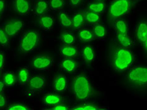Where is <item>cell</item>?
I'll list each match as a JSON object with an SVG mask.
<instances>
[{
  "mask_svg": "<svg viewBox=\"0 0 147 110\" xmlns=\"http://www.w3.org/2000/svg\"><path fill=\"white\" fill-rule=\"evenodd\" d=\"M94 1H103L104 0H94Z\"/></svg>",
  "mask_w": 147,
  "mask_h": 110,
  "instance_id": "39",
  "label": "cell"
},
{
  "mask_svg": "<svg viewBox=\"0 0 147 110\" xmlns=\"http://www.w3.org/2000/svg\"><path fill=\"white\" fill-rule=\"evenodd\" d=\"M60 40L63 45H74L76 42V38L74 33L71 32H64L60 35Z\"/></svg>",
  "mask_w": 147,
  "mask_h": 110,
  "instance_id": "24",
  "label": "cell"
},
{
  "mask_svg": "<svg viewBox=\"0 0 147 110\" xmlns=\"http://www.w3.org/2000/svg\"><path fill=\"white\" fill-rule=\"evenodd\" d=\"M25 22L22 20H11L4 23L2 26L9 37H14L17 35L23 28Z\"/></svg>",
  "mask_w": 147,
  "mask_h": 110,
  "instance_id": "7",
  "label": "cell"
},
{
  "mask_svg": "<svg viewBox=\"0 0 147 110\" xmlns=\"http://www.w3.org/2000/svg\"><path fill=\"white\" fill-rule=\"evenodd\" d=\"M72 25L74 29H81L85 24V15L84 12H76L74 13L72 17Z\"/></svg>",
  "mask_w": 147,
  "mask_h": 110,
  "instance_id": "19",
  "label": "cell"
},
{
  "mask_svg": "<svg viewBox=\"0 0 147 110\" xmlns=\"http://www.w3.org/2000/svg\"><path fill=\"white\" fill-rule=\"evenodd\" d=\"M78 32V36L81 41L84 42H89L94 38V34L92 30L88 28H81Z\"/></svg>",
  "mask_w": 147,
  "mask_h": 110,
  "instance_id": "23",
  "label": "cell"
},
{
  "mask_svg": "<svg viewBox=\"0 0 147 110\" xmlns=\"http://www.w3.org/2000/svg\"><path fill=\"white\" fill-rule=\"evenodd\" d=\"M78 62L73 58L64 57L60 62L59 69L61 71L72 73L76 72L78 68Z\"/></svg>",
  "mask_w": 147,
  "mask_h": 110,
  "instance_id": "10",
  "label": "cell"
},
{
  "mask_svg": "<svg viewBox=\"0 0 147 110\" xmlns=\"http://www.w3.org/2000/svg\"><path fill=\"white\" fill-rule=\"evenodd\" d=\"M0 75H1V71H0Z\"/></svg>",
  "mask_w": 147,
  "mask_h": 110,
  "instance_id": "40",
  "label": "cell"
},
{
  "mask_svg": "<svg viewBox=\"0 0 147 110\" xmlns=\"http://www.w3.org/2000/svg\"><path fill=\"white\" fill-rule=\"evenodd\" d=\"M92 32L94 38L98 40L104 38L106 35V29L105 26L101 24L94 25L92 27Z\"/></svg>",
  "mask_w": 147,
  "mask_h": 110,
  "instance_id": "26",
  "label": "cell"
},
{
  "mask_svg": "<svg viewBox=\"0 0 147 110\" xmlns=\"http://www.w3.org/2000/svg\"><path fill=\"white\" fill-rule=\"evenodd\" d=\"M30 76L29 69L26 67H21L18 70L17 81L18 84L22 86H25L28 84Z\"/></svg>",
  "mask_w": 147,
  "mask_h": 110,
  "instance_id": "18",
  "label": "cell"
},
{
  "mask_svg": "<svg viewBox=\"0 0 147 110\" xmlns=\"http://www.w3.org/2000/svg\"><path fill=\"white\" fill-rule=\"evenodd\" d=\"M128 80L129 82L138 87H146L147 85L146 66L138 65L133 67L128 71Z\"/></svg>",
  "mask_w": 147,
  "mask_h": 110,
  "instance_id": "4",
  "label": "cell"
},
{
  "mask_svg": "<svg viewBox=\"0 0 147 110\" xmlns=\"http://www.w3.org/2000/svg\"><path fill=\"white\" fill-rule=\"evenodd\" d=\"M135 35L137 40L143 47L146 51L147 45V23L146 21H141L137 25L135 29Z\"/></svg>",
  "mask_w": 147,
  "mask_h": 110,
  "instance_id": "8",
  "label": "cell"
},
{
  "mask_svg": "<svg viewBox=\"0 0 147 110\" xmlns=\"http://www.w3.org/2000/svg\"><path fill=\"white\" fill-rule=\"evenodd\" d=\"M84 0H69V5L71 6L72 7L76 8L78 7L82 4Z\"/></svg>",
  "mask_w": 147,
  "mask_h": 110,
  "instance_id": "35",
  "label": "cell"
},
{
  "mask_svg": "<svg viewBox=\"0 0 147 110\" xmlns=\"http://www.w3.org/2000/svg\"><path fill=\"white\" fill-rule=\"evenodd\" d=\"M59 24L63 28L71 27L72 25V17L64 10H61L59 12Z\"/></svg>",
  "mask_w": 147,
  "mask_h": 110,
  "instance_id": "22",
  "label": "cell"
},
{
  "mask_svg": "<svg viewBox=\"0 0 147 110\" xmlns=\"http://www.w3.org/2000/svg\"><path fill=\"white\" fill-rule=\"evenodd\" d=\"M85 15V21L91 25H96L101 20V15L91 11H84Z\"/></svg>",
  "mask_w": 147,
  "mask_h": 110,
  "instance_id": "25",
  "label": "cell"
},
{
  "mask_svg": "<svg viewBox=\"0 0 147 110\" xmlns=\"http://www.w3.org/2000/svg\"><path fill=\"white\" fill-rule=\"evenodd\" d=\"M49 8L52 11L62 10L65 6L64 0H49Z\"/></svg>",
  "mask_w": 147,
  "mask_h": 110,
  "instance_id": "29",
  "label": "cell"
},
{
  "mask_svg": "<svg viewBox=\"0 0 147 110\" xmlns=\"http://www.w3.org/2000/svg\"><path fill=\"white\" fill-rule=\"evenodd\" d=\"M53 64V59L47 55H36L32 60V66L36 71H45L52 67Z\"/></svg>",
  "mask_w": 147,
  "mask_h": 110,
  "instance_id": "6",
  "label": "cell"
},
{
  "mask_svg": "<svg viewBox=\"0 0 147 110\" xmlns=\"http://www.w3.org/2000/svg\"><path fill=\"white\" fill-rule=\"evenodd\" d=\"M3 82L5 86L12 87L16 83V77L14 72L8 71L5 72L3 77Z\"/></svg>",
  "mask_w": 147,
  "mask_h": 110,
  "instance_id": "28",
  "label": "cell"
},
{
  "mask_svg": "<svg viewBox=\"0 0 147 110\" xmlns=\"http://www.w3.org/2000/svg\"><path fill=\"white\" fill-rule=\"evenodd\" d=\"M6 109L8 110H33L34 108L32 107H30L28 106H26L25 104L22 103H16L14 104L9 106L8 108H6Z\"/></svg>",
  "mask_w": 147,
  "mask_h": 110,
  "instance_id": "31",
  "label": "cell"
},
{
  "mask_svg": "<svg viewBox=\"0 0 147 110\" xmlns=\"http://www.w3.org/2000/svg\"><path fill=\"white\" fill-rule=\"evenodd\" d=\"M88 11H91L98 13L99 15H102L106 10V4L104 1H93L89 3L88 5Z\"/></svg>",
  "mask_w": 147,
  "mask_h": 110,
  "instance_id": "21",
  "label": "cell"
},
{
  "mask_svg": "<svg viewBox=\"0 0 147 110\" xmlns=\"http://www.w3.org/2000/svg\"><path fill=\"white\" fill-rule=\"evenodd\" d=\"M42 100L45 105L52 106L62 103V97L57 93L48 92L43 96Z\"/></svg>",
  "mask_w": 147,
  "mask_h": 110,
  "instance_id": "17",
  "label": "cell"
},
{
  "mask_svg": "<svg viewBox=\"0 0 147 110\" xmlns=\"http://www.w3.org/2000/svg\"><path fill=\"white\" fill-rule=\"evenodd\" d=\"M68 87V79L65 75H58L53 81V88L55 92H65Z\"/></svg>",
  "mask_w": 147,
  "mask_h": 110,
  "instance_id": "11",
  "label": "cell"
},
{
  "mask_svg": "<svg viewBox=\"0 0 147 110\" xmlns=\"http://www.w3.org/2000/svg\"><path fill=\"white\" fill-rule=\"evenodd\" d=\"M134 55L128 48L119 47L115 49L112 55L111 64L114 71L121 73L131 67L134 62Z\"/></svg>",
  "mask_w": 147,
  "mask_h": 110,
  "instance_id": "1",
  "label": "cell"
},
{
  "mask_svg": "<svg viewBox=\"0 0 147 110\" xmlns=\"http://www.w3.org/2000/svg\"><path fill=\"white\" fill-rule=\"evenodd\" d=\"M13 7L18 15L25 16L30 11L32 6L28 0H13Z\"/></svg>",
  "mask_w": 147,
  "mask_h": 110,
  "instance_id": "9",
  "label": "cell"
},
{
  "mask_svg": "<svg viewBox=\"0 0 147 110\" xmlns=\"http://www.w3.org/2000/svg\"><path fill=\"white\" fill-rule=\"evenodd\" d=\"M71 109H76V110H100V109H109L106 108H101L99 107L98 106H95L91 104H89V103H86V104L78 106V107H75L73 108H71Z\"/></svg>",
  "mask_w": 147,
  "mask_h": 110,
  "instance_id": "32",
  "label": "cell"
},
{
  "mask_svg": "<svg viewBox=\"0 0 147 110\" xmlns=\"http://www.w3.org/2000/svg\"><path fill=\"white\" fill-rule=\"evenodd\" d=\"M48 109H51V110H68V109H71V108H69V106L67 105L63 104L62 103H60L59 104H57L54 106H51V108Z\"/></svg>",
  "mask_w": 147,
  "mask_h": 110,
  "instance_id": "33",
  "label": "cell"
},
{
  "mask_svg": "<svg viewBox=\"0 0 147 110\" xmlns=\"http://www.w3.org/2000/svg\"><path fill=\"white\" fill-rule=\"evenodd\" d=\"M9 36L7 33L3 28V26H0V46L2 47H6L9 44Z\"/></svg>",
  "mask_w": 147,
  "mask_h": 110,
  "instance_id": "30",
  "label": "cell"
},
{
  "mask_svg": "<svg viewBox=\"0 0 147 110\" xmlns=\"http://www.w3.org/2000/svg\"><path fill=\"white\" fill-rule=\"evenodd\" d=\"M61 55L63 57L74 58L79 55V50L77 46L63 45L59 49Z\"/></svg>",
  "mask_w": 147,
  "mask_h": 110,
  "instance_id": "12",
  "label": "cell"
},
{
  "mask_svg": "<svg viewBox=\"0 0 147 110\" xmlns=\"http://www.w3.org/2000/svg\"><path fill=\"white\" fill-rule=\"evenodd\" d=\"M115 35L116 40L120 47L128 49L131 47L133 40L129 33H120L115 32Z\"/></svg>",
  "mask_w": 147,
  "mask_h": 110,
  "instance_id": "16",
  "label": "cell"
},
{
  "mask_svg": "<svg viewBox=\"0 0 147 110\" xmlns=\"http://www.w3.org/2000/svg\"><path fill=\"white\" fill-rule=\"evenodd\" d=\"M82 55L85 62H93L95 60L96 57L94 48L91 45L83 46L82 48Z\"/></svg>",
  "mask_w": 147,
  "mask_h": 110,
  "instance_id": "20",
  "label": "cell"
},
{
  "mask_svg": "<svg viewBox=\"0 0 147 110\" xmlns=\"http://www.w3.org/2000/svg\"><path fill=\"white\" fill-rule=\"evenodd\" d=\"M74 97L77 101H86L92 92L90 79L84 74H79L72 81Z\"/></svg>",
  "mask_w": 147,
  "mask_h": 110,
  "instance_id": "2",
  "label": "cell"
},
{
  "mask_svg": "<svg viewBox=\"0 0 147 110\" xmlns=\"http://www.w3.org/2000/svg\"><path fill=\"white\" fill-rule=\"evenodd\" d=\"M39 41V32L34 30H28L23 33L20 37L18 49L22 52H31L38 46Z\"/></svg>",
  "mask_w": 147,
  "mask_h": 110,
  "instance_id": "3",
  "label": "cell"
},
{
  "mask_svg": "<svg viewBox=\"0 0 147 110\" xmlns=\"http://www.w3.org/2000/svg\"><path fill=\"white\" fill-rule=\"evenodd\" d=\"M132 0H113L109 6V15L115 19L126 15L131 9Z\"/></svg>",
  "mask_w": 147,
  "mask_h": 110,
  "instance_id": "5",
  "label": "cell"
},
{
  "mask_svg": "<svg viewBox=\"0 0 147 110\" xmlns=\"http://www.w3.org/2000/svg\"><path fill=\"white\" fill-rule=\"evenodd\" d=\"M49 8V1L46 0H36L33 5V13L38 16L44 15Z\"/></svg>",
  "mask_w": 147,
  "mask_h": 110,
  "instance_id": "14",
  "label": "cell"
},
{
  "mask_svg": "<svg viewBox=\"0 0 147 110\" xmlns=\"http://www.w3.org/2000/svg\"><path fill=\"white\" fill-rule=\"evenodd\" d=\"M6 0H0V15L3 14L6 11Z\"/></svg>",
  "mask_w": 147,
  "mask_h": 110,
  "instance_id": "36",
  "label": "cell"
},
{
  "mask_svg": "<svg viewBox=\"0 0 147 110\" xmlns=\"http://www.w3.org/2000/svg\"><path fill=\"white\" fill-rule=\"evenodd\" d=\"M38 23L40 27L46 31H51L54 27L55 20L52 16L44 15L40 16Z\"/></svg>",
  "mask_w": 147,
  "mask_h": 110,
  "instance_id": "13",
  "label": "cell"
},
{
  "mask_svg": "<svg viewBox=\"0 0 147 110\" xmlns=\"http://www.w3.org/2000/svg\"><path fill=\"white\" fill-rule=\"evenodd\" d=\"M6 105V99L3 94H0V108H4Z\"/></svg>",
  "mask_w": 147,
  "mask_h": 110,
  "instance_id": "37",
  "label": "cell"
},
{
  "mask_svg": "<svg viewBox=\"0 0 147 110\" xmlns=\"http://www.w3.org/2000/svg\"><path fill=\"white\" fill-rule=\"evenodd\" d=\"M27 85L32 89H41L45 85V79L42 76H32L30 78Z\"/></svg>",
  "mask_w": 147,
  "mask_h": 110,
  "instance_id": "15",
  "label": "cell"
},
{
  "mask_svg": "<svg viewBox=\"0 0 147 110\" xmlns=\"http://www.w3.org/2000/svg\"><path fill=\"white\" fill-rule=\"evenodd\" d=\"M115 32L120 33H129L128 25L126 21L121 19H116L114 23Z\"/></svg>",
  "mask_w": 147,
  "mask_h": 110,
  "instance_id": "27",
  "label": "cell"
},
{
  "mask_svg": "<svg viewBox=\"0 0 147 110\" xmlns=\"http://www.w3.org/2000/svg\"><path fill=\"white\" fill-rule=\"evenodd\" d=\"M5 85L4 83H3V81H0V94H3V92H4Z\"/></svg>",
  "mask_w": 147,
  "mask_h": 110,
  "instance_id": "38",
  "label": "cell"
},
{
  "mask_svg": "<svg viewBox=\"0 0 147 110\" xmlns=\"http://www.w3.org/2000/svg\"><path fill=\"white\" fill-rule=\"evenodd\" d=\"M5 52L3 51H0V71H3L5 68Z\"/></svg>",
  "mask_w": 147,
  "mask_h": 110,
  "instance_id": "34",
  "label": "cell"
}]
</instances>
